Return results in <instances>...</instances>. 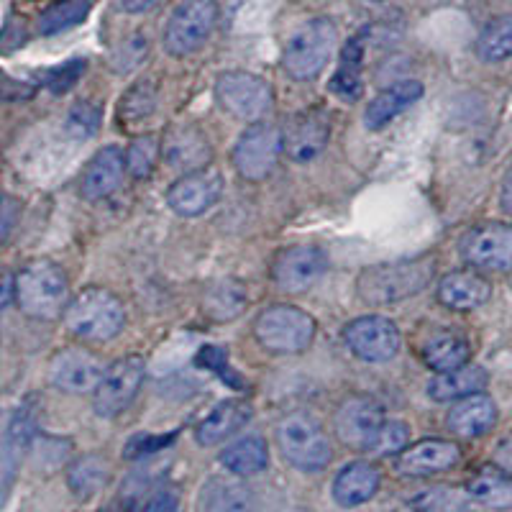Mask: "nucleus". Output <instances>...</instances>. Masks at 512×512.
Wrapping results in <instances>:
<instances>
[{"label":"nucleus","mask_w":512,"mask_h":512,"mask_svg":"<svg viewBox=\"0 0 512 512\" xmlns=\"http://www.w3.org/2000/svg\"><path fill=\"white\" fill-rule=\"evenodd\" d=\"M218 24L216 0H182L164 26V49L172 57L198 52Z\"/></svg>","instance_id":"6e6552de"},{"label":"nucleus","mask_w":512,"mask_h":512,"mask_svg":"<svg viewBox=\"0 0 512 512\" xmlns=\"http://www.w3.org/2000/svg\"><path fill=\"white\" fill-rule=\"evenodd\" d=\"M344 344L361 361L382 364V361L395 359L402 336L395 320L384 318V315H361L344 328Z\"/></svg>","instance_id":"ddd939ff"},{"label":"nucleus","mask_w":512,"mask_h":512,"mask_svg":"<svg viewBox=\"0 0 512 512\" xmlns=\"http://www.w3.org/2000/svg\"><path fill=\"white\" fill-rule=\"evenodd\" d=\"M100 126V108L93 103H77L67 116V134L72 139H90Z\"/></svg>","instance_id":"ea45409f"},{"label":"nucleus","mask_w":512,"mask_h":512,"mask_svg":"<svg viewBox=\"0 0 512 512\" xmlns=\"http://www.w3.org/2000/svg\"><path fill=\"white\" fill-rule=\"evenodd\" d=\"M13 300H16V280L8 274L6 282H3V308H8Z\"/></svg>","instance_id":"de8ad7c7"},{"label":"nucleus","mask_w":512,"mask_h":512,"mask_svg":"<svg viewBox=\"0 0 512 512\" xmlns=\"http://www.w3.org/2000/svg\"><path fill=\"white\" fill-rule=\"evenodd\" d=\"M64 326L82 341L105 344L116 338L126 326V308L105 287H85L70 300L64 310Z\"/></svg>","instance_id":"7ed1b4c3"},{"label":"nucleus","mask_w":512,"mask_h":512,"mask_svg":"<svg viewBox=\"0 0 512 512\" xmlns=\"http://www.w3.org/2000/svg\"><path fill=\"white\" fill-rule=\"evenodd\" d=\"M374 3H377V0H374Z\"/></svg>","instance_id":"8fccbe9b"},{"label":"nucleus","mask_w":512,"mask_h":512,"mask_svg":"<svg viewBox=\"0 0 512 512\" xmlns=\"http://www.w3.org/2000/svg\"><path fill=\"white\" fill-rule=\"evenodd\" d=\"M105 369L98 356L80 346H70L54 354L49 364V382L62 392L82 395V392H95V387L103 379Z\"/></svg>","instance_id":"dca6fc26"},{"label":"nucleus","mask_w":512,"mask_h":512,"mask_svg":"<svg viewBox=\"0 0 512 512\" xmlns=\"http://www.w3.org/2000/svg\"><path fill=\"white\" fill-rule=\"evenodd\" d=\"M497 423V405L492 397H487L484 392L472 397H464L448 410L446 425L448 431L459 438H479L484 433H489Z\"/></svg>","instance_id":"4be33fe9"},{"label":"nucleus","mask_w":512,"mask_h":512,"mask_svg":"<svg viewBox=\"0 0 512 512\" xmlns=\"http://www.w3.org/2000/svg\"><path fill=\"white\" fill-rule=\"evenodd\" d=\"M477 57L489 64L512 57V16H500L484 26L477 39Z\"/></svg>","instance_id":"72a5a7b5"},{"label":"nucleus","mask_w":512,"mask_h":512,"mask_svg":"<svg viewBox=\"0 0 512 512\" xmlns=\"http://www.w3.org/2000/svg\"><path fill=\"white\" fill-rule=\"evenodd\" d=\"M203 512H256V497L249 484L233 477H210L200 492Z\"/></svg>","instance_id":"bb28decb"},{"label":"nucleus","mask_w":512,"mask_h":512,"mask_svg":"<svg viewBox=\"0 0 512 512\" xmlns=\"http://www.w3.org/2000/svg\"><path fill=\"white\" fill-rule=\"evenodd\" d=\"M105 512H134V505L131 502H113Z\"/></svg>","instance_id":"09e8293b"},{"label":"nucleus","mask_w":512,"mask_h":512,"mask_svg":"<svg viewBox=\"0 0 512 512\" xmlns=\"http://www.w3.org/2000/svg\"><path fill=\"white\" fill-rule=\"evenodd\" d=\"M461 461V448L446 438H423L397 456V469L405 477H433Z\"/></svg>","instance_id":"6ab92c4d"},{"label":"nucleus","mask_w":512,"mask_h":512,"mask_svg":"<svg viewBox=\"0 0 512 512\" xmlns=\"http://www.w3.org/2000/svg\"><path fill=\"white\" fill-rule=\"evenodd\" d=\"M175 436H136L128 441L126 456L128 459H141L144 454H152V451H159V448L167 446Z\"/></svg>","instance_id":"79ce46f5"},{"label":"nucleus","mask_w":512,"mask_h":512,"mask_svg":"<svg viewBox=\"0 0 512 512\" xmlns=\"http://www.w3.org/2000/svg\"><path fill=\"white\" fill-rule=\"evenodd\" d=\"M384 423L387 418L382 405L369 395L346 397L333 415V431L338 441L356 451H372Z\"/></svg>","instance_id":"f8f14e48"},{"label":"nucleus","mask_w":512,"mask_h":512,"mask_svg":"<svg viewBox=\"0 0 512 512\" xmlns=\"http://www.w3.org/2000/svg\"><path fill=\"white\" fill-rule=\"evenodd\" d=\"M285 154L282 131L272 123H251L241 139L233 146V167L244 180L262 182L274 172L280 157Z\"/></svg>","instance_id":"1a4fd4ad"},{"label":"nucleus","mask_w":512,"mask_h":512,"mask_svg":"<svg viewBox=\"0 0 512 512\" xmlns=\"http://www.w3.org/2000/svg\"><path fill=\"white\" fill-rule=\"evenodd\" d=\"M36 441V410L34 405H21L13 413L11 423H8L6 441H3V489L8 492L16 474V466L21 464V456L34 446Z\"/></svg>","instance_id":"a878e982"},{"label":"nucleus","mask_w":512,"mask_h":512,"mask_svg":"<svg viewBox=\"0 0 512 512\" xmlns=\"http://www.w3.org/2000/svg\"><path fill=\"white\" fill-rule=\"evenodd\" d=\"M16 216H21V205H16V200H13L11 195H6V200H3V226H0V236H3V239L11 236Z\"/></svg>","instance_id":"c03bdc74"},{"label":"nucleus","mask_w":512,"mask_h":512,"mask_svg":"<svg viewBox=\"0 0 512 512\" xmlns=\"http://www.w3.org/2000/svg\"><path fill=\"white\" fill-rule=\"evenodd\" d=\"M410 446V428L402 420H387L374 441L372 451L377 456H400Z\"/></svg>","instance_id":"58836bf2"},{"label":"nucleus","mask_w":512,"mask_h":512,"mask_svg":"<svg viewBox=\"0 0 512 512\" xmlns=\"http://www.w3.org/2000/svg\"><path fill=\"white\" fill-rule=\"evenodd\" d=\"M500 205H502V210H505L507 216H512V164H510V169H507L505 182H502Z\"/></svg>","instance_id":"a18cd8bd"},{"label":"nucleus","mask_w":512,"mask_h":512,"mask_svg":"<svg viewBox=\"0 0 512 512\" xmlns=\"http://www.w3.org/2000/svg\"><path fill=\"white\" fill-rule=\"evenodd\" d=\"M111 479V464L100 454H85L67 469V487L77 500H90Z\"/></svg>","instance_id":"7c9ffc66"},{"label":"nucleus","mask_w":512,"mask_h":512,"mask_svg":"<svg viewBox=\"0 0 512 512\" xmlns=\"http://www.w3.org/2000/svg\"><path fill=\"white\" fill-rule=\"evenodd\" d=\"M16 303L29 318L57 320L70 305L67 272L49 259H34L16 277Z\"/></svg>","instance_id":"f03ea898"},{"label":"nucleus","mask_w":512,"mask_h":512,"mask_svg":"<svg viewBox=\"0 0 512 512\" xmlns=\"http://www.w3.org/2000/svg\"><path fill=\"white\" fill-rule=\"evenodd\" d=\"M162 157V139L157 134L136 136L126 149V169L136 180H146Z\"/></svg>","instance_id":"f704fd0d"},{"label":"nucleus","mask_w":512,"mask_h":512,"mask_svg":"<svg viewBox=\"0 0 512 512\" xmlns=\"http://www.w3.org/2000/svg\"><path fill=\"white\" fill-rule=\"evenodd\" d=\"M82 70H85V62L82 59H75V62H67L62 67H57L54 72H49V90L52 93H64V90H70L77 80H80Z\"/></svg>","instance_id":"a19ab883"},{"label":"nucleus","mask_w":512,"mask_h":512,"mask_svg":"<svg viewBox=\"0 0 512 512\" xmlns=\"http://www.w3.org/2000/svg\"><path fill=\"white\" fill-rule=\"evenodd\" d=\"M328 272V256L318 246H287L272 262V282L287 295H300L323 280Z\"/></svg>","instance_id":"4468645a"},{"label":"nucleus","mask_w":512,"mask_h":512,"mask_svg":"<svg viewBox=\"0 0 512 512\" xmlns=\"http://www.w3.org/2000/svg\"><path fill=\"white\" fill-rule=\"evenodd\" d=\"M438 303L456 313H472L489 303L492 297V282L479 274L477 269H456L448 272L436 287Z\"/></svg>","instance_id":"aec40b11"},{"label":"nucleus","mask_w":512,"mask_h":512,"mask_svg":"<svg viewBox=\"0 0 512 512\" xmlns=\"http://www.w3.org/2000/svg\"><path fill=\"white\" fill-rule=\"evenodd\" d=\"M423 98V85L418 80H402L390 85L387 90L377 95L372 103L367 105V113H364V126L369 131H379L390 121H395L402 111H408L410 105H415Z\"/></svg>","instance_id":"393cba45"},{"label":"nucleus","mask_w":512,"mask_h":512,"mask_svg":"<svg viewBox=\"0 0 512 512\" xmlns=\"http://www.w3.org/2000/svg\"><path fill=\"white\" fill-rule=\"evenodd\" d=\"M315 318L295 305H272L254 320L259 346L272 354H300L315 338Z\"/></svg>","instance_id":"423d86ee"},{"label":"nucleus","mask_w":512,"mask_h":512,"mask_svg":"<svg viewBox=\"0 0 512 512\" xmlns=\"http://www.w3.org/2000/svg\"><path fill=\"white\" fill-rule=\"evenodd\" d=\"M420 359L425 361V367L433 369L436 374L451 372V369L469 364L472 344H469V338L464 333L441 328V331H433L431 336L425 338L423 346H420Z\"/></svg>","instance_id":"5701e85b"},{"label":"nucleus","mask_w":512,"mask_h":512,"mask_svg":"<svg viewBox=\"0 0 512 512\" xmlns=\"http://www.w3.org/2000/svg\"><path fill=\"white\" fill-rule=\"evenodd\" d=\"M118 3H121V8L126 13H144L149 11L157 0H118Z\"/></svg>","instance_id":"49530a36"},{"label":"nucleus","mask_w":512,"mask_h":512,"mask_svg":"<svg viewBox=\"0 0 512 512\" xmlns=\"http://www.w3.org/2000/svg\"><path fill=\"white\" fill-rule=\"evenodd\" d=\"M361 36L349 41V47L344 49V59H341V67H338V75L333 77L331 88L336 90L344 100H356L361 93V80H359V62H361Z\"/></svg>","instance_id":"e433bc0d"},{"label":"nucleus","mask_w":512,"mask_h":512,"mask_svg":"<svg viewBox=\"0 0 512 512\" xmlns=\"http://www.w3.org/2000/svg\"><path fill=\"white\" fill-rule=\"evenodd\" d=\"M277 446L287 464H292L300 472H323L333 459V446L328 433L315 415L297 410L285 415L277 425Z\"/></svg>","instance_id":"20e7f679"},{"label":"nucleus","mask_w":512,"mask_h":512,"mask_svg":"<svg viewBox=\"0 0 512 512\" xmlns=\"http://www.w3.org/2000/svg\"><path fill=\"white\" fill-rule=\"evenodd\" d=\"M251 420V408L241 400H226L210 410L195 428V441L200 446H218L233 433H239Z\"/></svg>","instance_id":"cd10ccee"},{"label":"nucleus","mask_w":512,"mask_h":512,"mask_svg":"<svg viewBox=\"0 0 512 512\" xmlns=\"http://www.w3.org/2000/svg\"><path fill=\"white\" fill-rule=\"evenodd\" d=\"M126 172V152L121 146H103L82 172V198L90 200V203L108 198L121 187Z\"/></svg>","instance_id":"412c9836"},{"label":"nucleus","mask_w":512,"mask_h":512,"mask_svg":"<svg viewBox=\"0 0 512 512\" xmlns=\"http://www.w3.org/2000/svg\"><path fill=\"white\" fill-rule=\"evenodd\" d=\"M162 157L169 167L180 169L182 175H190L208 167L213 149L195 123H177L164 134Z\"/></svg>","instance_id":"a211bd4d"},{"label":"nucleus","mask_w":512,"mask_h":512,"mask_svg":"<svg viewBox=\"0 0 512 512\" xmlns=\"http://www.w3.org/2000/svg\"><path fill=\"white\" fill-rule=\"evenodd\" d=\"M382 474L369 461H351L333 479V500L341 507H359L379 492Z\"/></svg>","instance_id":"b1692460"},{"label":"nucleus","mask_w":512,"mask_h":512,"mask_svg":"<svg viewBox=\"0 0 512 512\" xmlns=\"http://www.w3.org/2000/svg\"><path fill=\"white\" fill-rule=\"evenodd\" d=\"M466 495L474 502L492 510H510L512 507V474L487 466L472 482L466 484Z\"/></svg>","instance_id":"2f4dec72"},{"label":"nucleus","mask_w":512,"mask_h":512,"mask_svg":"<svg viewBox=\"0 0 512 512\" xmlns=\"http://www.w3.org/2000/svg\"><path fill=\"white\" fill-rule=\"evenodd\" d=\"M331 141V118L320 108L295 113L282 128V144L285 154L297 164H308L326 152Z\"/></svg>","instance_id":"2eb2a0df"},{"label":"nucleus","mask_w":512,"mask_h":512,"mask_svg":"<svg viewBox=\"0 0 512 512\" xmlns=\"http://www.w3.org/2000/svg\"><path fill=\"white\" fill-rule=\"evenodd\" d=\"M144 512H180V497L172 489H162L152 500L146 502Z\"/></svg>","instance_id":"37998d69"},{"label":"nucleus","mask_w":512,"mask_h":512,"mask_svg":"<svg viewBox=\"0 0 512 512\" xmlns=\"http://www.w3.org/2000/svg\"><path fill=\"white\" fill-rule=\"evenodd\" d=\"M144 359L136 354L123 356L105 369L103 379L93 392V408L100 418H116L134 402L144 384Z\"/></svg>","instance_id":"9d476101"},{"label":"nucleus","mask_w":512,"mask_h":512,"mask_svg":"<svg viewBox=\"0 0 512 512\" xmlns=\"http://www.w3.org/2000/svg\"><path fill=\"white\" fill-rule=\"evenodd\" d=\"M246 308V290L241 282L223 280L218 285L210 287L208 297H205V310L216 320H228L233 315H239Z\"/></svg>","instance_id":"c9c22d12"},{"label":"nucleus","mask_w":512,"mask_h":512,"mask_svg":"<svg viewBox=\"0 0 512 512\" xmlns=\"http://www.w3.org/2000/svg\"><path fill=\"white\" fill-rule=\"evenodd\" d=\"M433 277H436L433 256L372 264V267L361 269L359 280H356V295L361 297V303L377 305V308L397 305L423 292L431 285Z\"/></svg>","instance_id":"f257e3e1"},{"label":"nucleus","mask_w":512,"mask_h":512,"mask_svg":"<svg viewBox=\"0 0 512 512\" xmlns=\"http://www.w3.org/2000/svg\"><path fill=\"white\" fill-rule=\"evenodd\" d=\"M223 195V180L218 172H208V169H200V172H190V175H182L175 185L167 190V205L175 210L177 216L182 218H195L203 216L205 210H210L213 205L221 200Z\"/></svg>","instance_id":"f3484780"},{"label":"nucleus","mask_w":512,"mask_h":512,"mask_svg":"<svg viewBox=\"0 0 512 512\" xmlns=\"http://www.w3.org/2000/svg\"><path fill=\"white\" fill-rule=\"evenodd\" d=\"M90 8H93L90 0H57L41 13L39 21H36V29H39L41 36L62 34V31L82 24L88 18Z\"/></svg>","instance_id":"473e14b6"},{"label":"nucleus","mask_w":512,"mask_h":512,"mask_svg":"<svg viewBox=\"0 0 512 512\" xmlns=\"http://www.w3.org/2000/svg\"><path fill=\"white\" fill-rule=\"evenodd\" d=\"M459 254L479 272H510L512 269V223H482L464 233Z\"/></svg>","instance_id":"9b49d317"},{"label":"nucleus","mask_w":512,"mask_h":512,"mask_svg":"<svg viewBox=\"0 0 512 512\" xmlns=\"http://www.w3.org/2000/svg\"><path fill=\"white\" fill-rule=\"evenodd\" d=\"M336 26L328 18H310L303 24L290 41L285 44L282 52V70L295 82H310L323 72V67L331 59L336 49Z\"/></svg>","instance_id":"39448f33"},{"label":"nucleus","mask_w":512,"mask_h":512,"mask_svg":"<svg viewBox=\"0 0 512 512\" xmlns=\"http://www.w3.org/2000/svg\"><path fill=\"white\" fill-rule=\"evenodd\" d=\"M216 103L228 116L259 123V118L272 111L274 90L264 77L254 75V72H223L216 80Z\"/></svg>","instance_id":"0eeeda50"},{"label":"nucleus","mask_w":512,"mask_h":512,"mask_svg":"<svg viewBox=\"0 0 512 512\" xmlns=\"http://www.w3.org/2000/svg\"><path fill=\"white\" fill-rule=\"evenodd\" d=\"M154 105H157V93L149 82H139L134 88L128 90L121 100V108H118V116L126 128H131L134 123L146 121V118L154 113Z\"/></svg>","instance_id":"4c0bfd02"},{"label":"nucleus","mask_w":512,"mask_h":512,"mask_svg":"<svg viewBox=\"0 0 512 512\" xmlns=\"http://www.w3.org/2000/svg\"><path fill=\"white\" fill-rule=\"evenodd\" d=\"M221 464L236 477H254L269 466V446L262 436H241L221 451Z\"/></svg>","instance_id":"c756f323"},{"label":"nucleus","mask_w":512,"mask_h":512,"mask_svg":"<svg viewBox=\"0 0 512 512\" xmlns=\"http://www.w3.org/2000/svg\"><path fill=\"white\" fill-rule=\"evenodd\" d=\"M489 384V374L479 364H464L451 372H438L428 384V397L433 402H459L484 392Z\"/></svg>","instance_id":"c85d7f7f"}]
</instances>
